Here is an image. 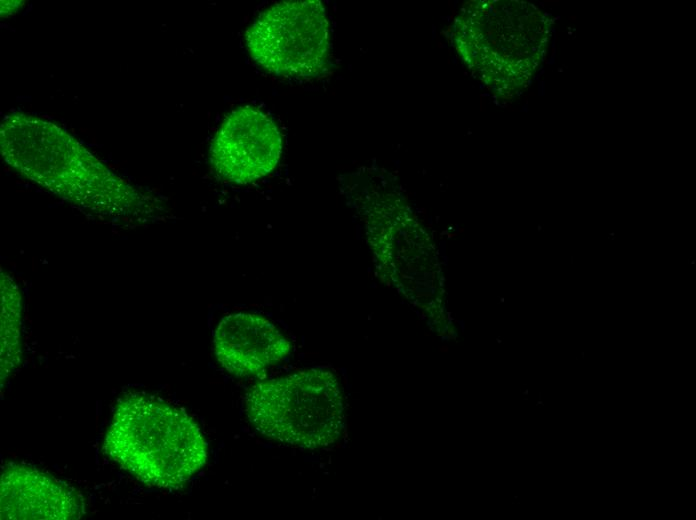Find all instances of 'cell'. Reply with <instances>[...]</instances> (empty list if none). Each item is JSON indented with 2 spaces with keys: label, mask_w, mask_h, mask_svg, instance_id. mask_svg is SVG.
I'll list each match as a JSON object with an SVG mask.
<instances>
[{
  "label": "cell",
  "mask_w": 696,
  "mask_h": 520,
  "mask_svg": "<svg viewBox=\"0 0 696 520\" xmlns=\"http://www.w3.org/2000/svg\"><path fill=\"white\" fill-rule=\"evenodd\" d=\"M252 58L283 77L318 75L329 56V23L319 0L284 1L262 13L246 33Z\"/></svg>",
  "instance_id": "277c9868"
},
{
  "label": "cell",
  "mask_w": 696,
  "mask_h": 520,
  "mask_svg": "<svg viewBox=\"0 0 696 520\" xmlns=\"http://www.w3.org/2000/svg\"><path fill=\"white\" fill-rule=\"evenodd\" d=\"M215 355L231 374L261 373L290 351L286 337L267 319L252 313H235L218 324L213 340Z\"/></svg>",
  "instance_id": "52a82bcc"
},
{
  "label": "cell",
  "mask_w": 696,
  "mask_h": 520,
  "mask_svg": "<svg viewBox=\"0 0 696 520\" xmlns=\"http://www.w3.org/2000/svg\"><path fill=\"white\" fill-rule=\"evenodd\" d=\"M281 150L275 123L262 111L245 106L223 121L211 143L210 160L222 177L245 184L272 171Z\"/></svg>",
  "instance_id": "5b68a950"
},
{
  "label": "cell",
  "mask_w": 696,
  "mask_h": 520,
  "mask_svg": "<svg viewBox=\"0 0 696 520\" xmlns=\"http://www.w3.org/2000/svg\"><path fill=\"white\" fill-rule=\"evenodd\" d=\"M245 406L257 431L292 447L328 446L344 427L339 384L332 373L322 369L260 382L248 392Z\"/></svg>",
  "instance_id": "3957f363"
},
{
  "label": "cell",
  "mask_w": 696,
  "mask_h": 520,
  "mask_svg": "<svg viewBox=\"0 0 696 520\" xmlns=\"http://www.w3.org/2000/svg\"><path fill=\"white\" fill-rule=\"evenodd\" d=\"M4 161L21 176L68 203L111 220H142L152 198L112 172L50 121L15 113L0 127Z\"/></svg>",
  "instance_id": "6da1fadb"
},
{
  "label": "cell",
  "mask_w": 696,
  "mask_h": 520,
  "mask_svg": "<svg viewBox=\"0 0 696 520\" xmlns=\"http://www.w3.org/2000/svg\"><path fill=\"white\" fill-rule=\"evenodd\" d=\"M104 448L121 468L160 488L180 486L206 462V443L182 410L141 393L118 403Z\"/></svg>",
  "instance_id": "7a4b0ae2"
},
{
  "label": "cell",
  "mask_w": 696,
  "mask_h": 520,
  "mask_svg": "<svg viewBox=\"0 0 696 520\" xmlns=\"http://www.w3.org/2000/svg\"><path fill=\"white\" fill-rule=\"evenodd\" d=\"M1 519L73 520L84 513L82 496L74 488L38 469L11 464L0 481Z\"/></svg>",
  "instance_id": "8992f818"
},
{
  "label": "cell",
  "mask_w": 696,
  "mask_h": 520,
  "mask_svg": "<svg viewBox=\"0 0 696 520\" xmlns=\"http://www.w3.org/2000/svg\"><path fill=\"white\" fill-rule=\"evenodd\" d=\"M1 384L19 366L21 345V294L13 278L1 270Z\"/></svg>",
  "instance_id": "ba28073f"
}]
</instances>
